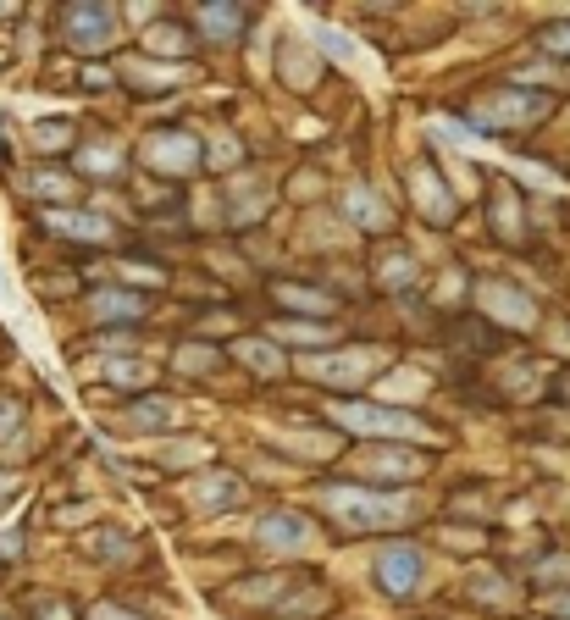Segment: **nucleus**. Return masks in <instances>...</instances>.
<instances>
[{
  "label": "nucleus",
  "mask_w": 570,
  "mask_h": 620,
  "mask_svg": "<svg viewBox=\"0 0 570 620\" xmlns=\"http://www.w3.org/2000/svg\"><path fill=\"white\" fill-rule=\"evenodd\" d=\"M144 161H150L155 172H167V178H183V172H194V161H200V144H194L189 133H167V139L144 144Z\"/></svg>",
  "instance_id": "nucleus-5"
},
{
  "label": "nucleus",
  "mask_w": 570,
  "mask_h": 620,
  "mask_svg": "<svg viewBox=\"0 0 570 620\" xmlns=\"http://www.w3.org/2000/svg\"><path fill=\"white\" fill-rule=\"evenodd\" d=\"M17 427V399H0V432Z\"/></svg>",
  "instance_id": "nucleus-30"
},
{
  "label": "nucleus",
  "mask_w": 570,
  "mask_h": 620,
  "mask_svg": "<svg viewBox=\"0 0 570 620\" xmlns=\"http://www.w3.org/2000/svg\"><path fill=\"white\" fill-rule=\"evenodd\" d=\"M89 620H139V615H128V609H111V604H95V609H89Z\"/></svg>",
  "instance_id": "nucleus-29"
},
{
  "label": "nucleus",
  "mask_w": 570,
  "mask_h": 620,
  "mask_svg": "<svg viewBox=\"0 0 570 620\" xmlns=\"http://www.w3.org/2000/svg\"><path fill=\"white\" fill-rule=\"evenodd\" d=\"M261 537L272 543V549H288V554L310 549V526L299 521V515H266V521H261Z\"/></svg>",
  "instance_id": "nucleus-9"
},
{
  "label": "nucleus",
  "mask_w": 570,
  "mask_h": 620,
  "mask_svg": "<svg viewBox=\"0 0 570 620\" xmlns=\"http://www.w3.org/2000/svg\"><path fill=\"white\" fill-rule=\"evenodd\" d=\"M144 45L161 50V56H183V50H189V34H183L178 23H155L150 34H144Z\"/></svg>",
  "instance_id": "nucleus-15"
},
{
  "label": "nucleus",
  "mask_w": 570,
  "mask_h": 620,
  "mask_svg": "<svg viewBox=\"0 0 570 620\" xmlns=\"http://www.w3.org/2000/svg\"><path fill=\"white\" fill-rule=\"evenodd\" d=\"M100 322H133V316H144V299L139 294H122V288H111V294L95 299Z\"/></svg>",
  "instance_id": "nucleus-11"
},
{
  "label": "nucleus",
  "mask_w": 570,
  "mask_h": 620,
  "mask_svg": "<svg viewBox=\"0 0 570 620\" xmlns=\"http://www.w3.org/2000/svg\"><path fill=\"white\" fill-rule=\"evenodd\" d=\"M106 377L111 382H133V388H144V382L155 377L150 366H139V360H122V366H106Z\"/></svg>",
  "instance_id": "nucleus-19"
},
{
  "label": "nucleus",
  "mask_w": 570,
  "mask_h": 620,
  "mask_svg": "<svg viewBox=\"0 0 570 620\" xmlns=\"http://www.w3.org/2000/svg\"><path fill=\"white\" fill-rule=\"evenodd\" d=\"M272 294L283 299V305H294V310H310V316H321V310L333 305L327 294H316V288H299V283H277Z\"/></svg>",
  "instance_id": "nucleus-14"
},
{
  "label": "nucleus",
  "mask_w": 570,
  "mask_h": 620,
  "mask_svg": "<svg viewBox=\"0 0 570 620\" xmlns=\"http://www.w3.org/2000/svg\"><path fill=\"white\" fill-rule=\"evenodd\" d=\"M200 23H205V34H216V39H222V34H233V28L244 23V12H233V6H205V12H200Z\"/></svg>",
  "instance_id": "nucleus-16"
},
{
  "label": "nucleus",
  "mask_w": 570,
  "mask_h": 620,
  "mask_svg": "<svg viewBox=\"0 0 570 620\" xmlns=\"http://www.w3.org/2000/svg\"><path fill=\"white\" fill-rule=\"evenodd\" d=\"M416 194H421V205H427V216H432V222H449V211H454V205L443 200L438 178H432L427 167H416Z\"/></svg>",
  "instance_id": "nucleus-13"
},
{
  "label": "nucleus",
  "mask_w": 570,
  "mask_h": 620,
  "mask_svg": "<svg viewBox=\"0 0 570 620\" xmlns=\"http://www.w3.org/2000/svg\"><path fill=\"white\" fill-rule=\"evenodd\" d=\"M482 305H487V316H499V322H510V327H532V316H537L532 299L510 283H482Z\"/></svg>",
  "instance_id": "nucleus-6"
},
{
  "label": "nucleus",
  "mask_w": 570,
  "mask_h": 620,
  "mask_svg": "<svg viewBox=\"0 0 570 620\" xmlns=\"http://www.w3.org/2000/svg\"><path fill=\"white\" fill-rule=\"evenodd\" d=\"M349 216H355L360 227H371V233H382V227H388V211H382L377 194H366V189H349Z\"/></svg>",
  "instance_id": "nucleus-12"
},
{
  "label": "nucleus",
  "mask_w": 570,
  "mask_h": 620,
  "mask_svg": "<svg viewBox=\"0 0 570 620\" xmlns=\"http://www.w3.org/2000/svg\"><path fill=\"white\" fill-rule=\"evenodd\" d=\"M338 416L349 421V427L371 432V438H432L427 421L416 416H399V410H377V405H344Z\"/></svg>",
  "instance_id": "nucleus-2"
},
{
  "label": "nucleus",
  "mask_w": 570,
  "mask_h": 620,
  "mask_svg": "<svg viewBox=\"0 0 570 620\" xmlns=\"http://www.w3.org/2000/svg\"><path fill=\"white\" fill-rule=\"evenodd\" d=\"M34 144H39V150H50V144L61 150V144H72V128H67V122H39V128H34Z\"/></svg>",
  "instance_id": "nucleus-20"
},
{
  "label": "nucleus",
  "mask_w": 570,
  "mask_h": 620,
  "mask_svg": "<svg viewBox=\"0 0 570 620\" xmlns=\"http://www.w3.org/2000/svg\"><path fill=\"white\" fill-rule=\"evenodd\" d=\"M421 554L410 549V543H393V549H382L377 554V582H382V593H393V598H404V593H416L421 587Z\"/></svg>",
  "instance_id": "nucleus-3"
},
{
  "label": "nucleus",
  "mask_w": 570,
  "mask_h": 620,
  "mask_svg": "<svg viewBox=\"0 0 570 620\" xmlns=\"http://www.w3.org/2000/svg\"><path fill=\"white\" fill-rule=\"evenodd\" d=\"M548 111V100L543 95H521V89H504V95H493L482 106V122H532V117H543Z\"/></svg>",
  "instance_id": "nucleus-7"
},
{
  "label": "nucleus",
  "mask_w": 570,
  "mask_h": 620,
  "mask_svg": "<svg viewBox=\"0 0 570 620\" xmlns=\"http://www.w3.org/2000/svg\"><path fill=\"white\" fill-rule=\"evenodd\" d=\"M111 28H117V12H111V6H72L67 12V45L72 50H106Z\"/></svg>",
  "instance_id": "nucleus-4"
},
{
  "label": "nucleus",
  "mask_w": 570,
  "mask_h": 620,
  "mask_svg": "<svg viewBox=\"0 0 570 620\" xmlns=\"http://www.w3.org/2000/svg\"><path fill=\"white\" fill-rule=\"evenodd\" d=\"M493 222H499L504 233H510V239L521 233V227H515V200H510V189H499V194H493Z\"/></svg>",
  "instance_id": "nucleus-22"
},
{
  "label": "nucleus",
  "mask_w": 570,
  "mask_h": 620,
  "mask_svg": "<svg viewBox=\"0 0 570 620\" xmlns=\"http://www.w3.org/2000/svg\"><path fill=\"white\" fill-rule=\"evenodd\" d=\"M34 189L39 194H72V183L67 178H50V172H34Z\"/></svg>",
  "instance_id": "nucleus-24"
},
{
  "label": "nucleus",
  "mask_w": 570,
  "mask_h": 620,
  "mask_svg": "<svg viewBox=\"0 0 570 620\" xmlns=\"http://www.w3.org/2000/svg\"><path fill=\"white\" fill-rule=\"evenodd\" d=\"M377 366H382V355H344V360H333V355H316V360H305V371H310V377H327V382L366 377V371H377Z\"/></svg>",
  "instance_id": "nucleus-8"
},
{
  "label": "nucleus",
  "mask_w": 570,
  "mask_h": 620,
  "mask_svg": "<svg viewBox=\"0 0 570 620\" xmlns=\"http://www.w3.org/2000/svg\"><path fill=\"white\" fill-rule=\"evenodd\" d=\"M117 161H122L117 144H106V150H89V167H117Z\"/></svg>",
  "instance_id": "nucleus-27"
},
{
  "label": "nucleus",
  "mask_w": 570,
  "mask_h": 620,
  "mask_svg": "<svg viewBox=\"0 0 570 620\" xmlns=\"http://www.w3.org/2000/svg\"><path fill=\"white\" fill-rule=\"evenodd\" d=\"M366 471H399L404 477V471H421V460L416 454H410V460H399V454H366Z\"/></svg>",
  "instance_id": "nucleus-21"
},
{
  "label": "nucleus",
  "mask_w": 570,
  "mask_h": 620,
  "mask_svg": "<svg viewBox=\"0 0 570 620\" xmlns=\"http://www.w3.org/2000/svg\"><path fill=\"white\" fill-rule=\"evenodd\" d=\"M404 277H416V266L404 261V255H388L382 261V283H404Z\"/></svg>",
  "instance_id": "nucleus-23"
},
{
  "label": "nucleus",
  "mask_w": 570,
  "mask_h": 620,
  "mask_svg": "<svg viewBox=\"0 0 570 620\" xmlns=\"http://www.w3.org/2000/svg\"><path fill=\"white\" fill-rule=\"evenodd\" d=\"M543 50H570V23L548 28V34H543Z\"/></svg>",
  "instance_id": "nucleus-26"
},
{
  "label": "nucleus",
  "mask_w": 570,
  "mask_h": 620,
  "mask_svg": "<svg viewBox=\"0 0 570 620\" xmlns=\"http://www.w3.org/2000/svg\"><path fill=\"white\" fill-rule=\"evenodd\" d=\"M321 504H327L344 526H366V532L399 526L404 515H410V499H404V493H366V488H338V493H327Z\"/></svg>",
  "instance_id": "nucleus-1"
},
{
  "label": "nucleus",
  "mask_w": 570,
  "mask_h": 620,
  "mask_svg": "<svg viewBox=\"0 0 570 620\" xmlns=\"http://www.w3.org/2000/svg\"><path fill=\"white\" fill-rule=\"evenodd\" d=\"M178 366H183V371H205V366H211V355H205V344H194V355L183 349V355H178Z\"/></svg>",
  "instance_id": "nucleus-25"
},
{
  "label": "nucleus",
  "mask_w": 570,
  "mask_h": 620,
  "mask_svg": "<svg viewBox=\"0 0 570 620\" xmlns=\"http://www.w3.org/2000/svg\"><path fill=\"white\" fill-rule=\"evenodd\" d=\"M238 360H250L255 371H266V377H272V371H283V355H272V349L255 344V338H250V344H238Z\"/></svg>",
  "instance_id": "nucleus-17"
},
{
  "label": "nucleus",
  "mask_w": 570,
  "mask_h": 620,
  "mask_svg": "<svg viewBox=\"0 0 570 620\" xmlns=\"http://www.w3.org/2000/svg\"><path fill=\"white\" fill-rule=\"evenodd\" d=\"M89 549L95 554H128V543H122V537H89Z\"/></svg>",
  "instance_id": "nucleus-28"
},
{
  "label": "nucleus",
  "mask_w": 570,
  "mask_h": 620,
  "mask_svg": "<svg viewBox=\"0 0 570 620\" xmlns=\"http://www.w3.org/2000/svg\"><path fill=\"white\" fill-rule=\"evenodd\" d=\"M548 615H559V620H570V598H548Z\"/></svg>",
  "instance_id": "nucleus-31"
},
{
  "label": "nucleus",
  "mask_w": 570,
  "mask_h": 620,
  "mask_svg": "<svg viewBox=\"0 0 570 620\" xmlns=\"http://www.w3.org/2000/svg\"><path fill=\"white\" fill-rule=\"evenodd\" d=\"M45 222L56 227V233H67V239H106L111 233V227L100 222V216H89V211H50Z\"/></svg>",
  "instance_id": "nucleus-10"
},
{
  "label": "nucleus",
  "mask_w": 570,
  "mask_h": 620,
  "mask_svg": "<svg viewBox=\"0 0 570 620\" xmlns=\"http://www.w3.org/2000/svg\"><path fill=\"white\" fill-rule=\"evenodd\" d=\"M128 421H133V427H172V421H178V410H172V405H139Z\"/></svg>",
  "instance_id": "nucleus-18"
}]
</instances>
